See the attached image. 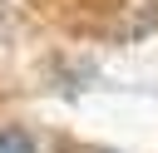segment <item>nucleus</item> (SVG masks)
<instances>
[{"label": "nucleus", "instance_id": "obj_1", "mask_svg": "<svg viewBox=\"0 0 158 153\" xmlns=\"http://www.w3.org/2000/svg\"><path fill=\"white\" fill-rule=\"evenodd\" d=\"M0 153H30V138L25 133H0Z\"/></svg>", "mask_w": 158, "mask_h": 153}]
</instances>
